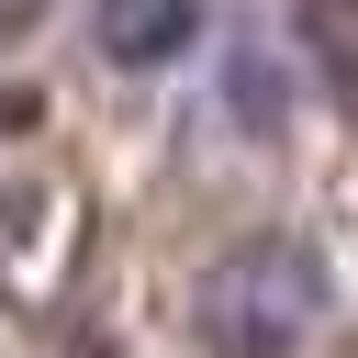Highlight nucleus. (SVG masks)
I'll list each match as a JSON object with an SVG mask.
<instances>
[{
    "label": "nucleus",
    "instance_id": "f03ea898",
    "mask_svg": "<svg viewBox=\"0 0 358 358\" xmlns=\"http://www.w3.org/2000/svg\"><path fill=\"white\" fill-rule=\"evenodd\" d=\"M90 34H101V56H123V67H168V56L201 34V0H101Z\"/></svg>",
    "mask_w": 358,
    "mask_h": 358
},
{
    "label": "nucleus",
    "instance_id": "f257e3e1",
    "mask_svg": "<svg viewBox=\"0 0 358 358\" xmlns=\"http://www.w3.org/2000/svg\"><path fill=\"white\" fill-rule=\"evenodd\" d=\"M324 313H336V280H324V257H313L302 235H246V246H224V257L201 268V291H190V324H201V347H224V358H302V347L324 336Z\"/></svg>",
    "mask_w": 358,
    "mask_h": 358
},
{
    "label": "nucleus",
    "instance_id": "7ed1b4c3",
    "mask_svg": "<svg viewBox=\"0 0 358 358\" xmlns=\"http://www.w3.org/2000/svg\"><path fill=\"white\" fill-rule=\"evenodd\" d=\"M224 78H235V90H224V101H235V123H257V134H268V123L291 112V90H280L291 67H280V56H257V45H246V56L224 67Z\"/></svg>",
    "mask_w": 358,
    "mask_h": 358
},
{
    "label": "nucleus",
    "instance_id": "20e7f679",
    "mask_svg": "<svg viewBox=\"0 0 358 358\" xmlns=\"http://www.w3.org/2000/svg\"><path fill=\"white\" fill-rule=\"evenodd\" d=\"M302 22H313V45L336 56V101L358 112V0H302Z\"/></svg>",
    "mask_w": 358,
    "mask_h": 358
}]
</instances>
